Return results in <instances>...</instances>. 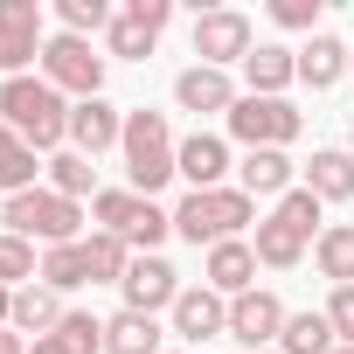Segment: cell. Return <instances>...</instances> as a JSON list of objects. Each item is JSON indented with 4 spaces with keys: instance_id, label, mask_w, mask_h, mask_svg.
<instances>
[{
    "instance_id": "obj_1",
    "label": "cell",
    "mask_w": 354,
    "mask_h": 354,
    "mask_svg": "<svg viewBox=\"0 0 354 354\" xmlns=\"http://www.w3.org/2000/svg\"><path fill=\"white\" fill-rule=\"evenodd\" d=\"M0 125L15 139H28L35 153L70 139V104L49 77H0Z\"/></svg>"
},
{
    "instance_id": "obj_2",
    "label": "cell",
    "mask_w": 354,
    "mask_h": 354,
    "mask_svg": "<svg viewBox=\"0 0 354 354\" xmlns=\"http://www.w3.org/2000/svg\"><path fill=\"white\" fill-rule=\"evenodd\" d=\"M319 209H326V202L299 181V188H292L271 216H257V243H250V250H257V264L292 271V264L306 257V243H319Z\"/></svg>"
},
{
    "instance_id": "obj_3",
    "label": "cell",
    "mask_w": 354,
    "mask_h": 354,
    "mask_svg": "<svg viewBox=\"0 0 354 354\" xmlns=\"http://www.w3.org/2000/svg\"><path fill=\"white\" fill-rule=\"evenodd\" d=\"M118 153H125V181H132V195H160L167 181H174V153H181V139L167 132V111H125V139H118Z\"/></svg>"
},
{
    "instance_id": "obj_4",
    "label": "cell",
    "mask_w": 354,
    "mask_h": 354,
    "mask_svg": "<svg viewBox=\"0 0 354 354\" xmlns=\"http://www.w3.org/2000/svg\"><path fill=\"white\" fill-rule=\"evenodd\" d=\"M243 223H257V202L243 195V188H202V195H188L181 209H174V236H188L195 250L209 243H236L243 236Z\"/></svg>"
},
{
    "instance_id": "obj_5",
    "label": "cell",
    "mask_w": 354,
    "mask_h": 354,
    "mask_svg": "<svg viewBox=\"0 0 354 354\" xmlns=\"http://www.w3.org/2000/svg\"><path fill=\"white\" fill-rule=\"evenodd\" d=\"M0 223H8V236H28V243L56 250V243H77L84 202H70V195H56V188H28V195H15L8 209H0Z\"/></svg>"
},
{
    "instance_id": "obj_6",
    "label": "cell",
    "mask_w": 354,
    "mask_h": 354,
    "mask_svg": "<svg viewBox=\"0 0 354 354\" xmlns=\"http://www.w3.org/2000/svg\"><path fill=\"white\" fill-rule=\"evenodd\" d=\"M35 70H42L63 97H77V104H84V97H104V56H97L84 35H49Z\"/></svg>"
},
{
    "instance_id": "obj_7",
    "label": "cell",
    "mask_w": 354,
    "mask_h": 354,
    "mask_svg": "<svg viewBox=\"0 0 354 354\" xmlns=\"http://www.w3.org/2000/svg\"><path fill=\"white\" fill-rule=\"evenodd\" d=\"M223 125H230V139H236L243 153H264V146H278V153H285V146L299 139V125H306V118H299L285 97H250V91H243V97H236V111H230Z\"/></svg>"
},
{
    "instance_id": "obj_8",
    "label": "cell",
    "mask_w": 354,
    "mask_h": 354,
    "mask_svg": "<svg viewBox=\"0 0 354 354\" xmlns=\"http://www.w3.org/2000/svg\"><path fill=\"white\" fill-rule=\"evenodd\" d=\"M195 56L209 63V70H230V63H243L250 49H257V35H250V15H236V8H209V15H195Z\"/></svg>"
},
{
    "instance_id": "obj_9",
    "label": "cell",
    "mask_w": 354,
    "mask_h": 354,
    "mask_svg": "<svg viewBox=\"0 0 354 354\" xmlns=\"http://www.w3.org/2000/svg\"><path fill=\"white\" fill-rule=\"evenodd\" d=\"M42 8L35 0H0V77H28V63H42Z\"/></svg>"
},
{
    "instance_id": "obj_10",
    "label": "cell",
    "mask_w": 354,
    "mask_h": 354,
    "mask_svg": "<svg viewBox=\"0 0 354 354\" xmlns=\"http://www.w3.org/2000/svg\"><path fill=\"white\" fill-rule=\"evenodd\" d=\"M285 299L278 292H243V299H230V340H243L250 354H271L278 347V333H285Z\"/></svg>"
},
{
    "instance_id": "obj_11",
    "label": "cell",
    "mask_w": 354,
    "mask_h": 354,
    "mask_svg": "<svg viewBox=\"0 0 354 354\" xmlns=\"http://www.w3.org/2000/svg\"><path fill=\"white\" fill-rule=\"evenodd\" d=\"M118 292H125V313H174V299H181V271H174L167 257H132L125 278H118Z\"/></svg>"
},
{
    "instance_id": "obj_12",
    "label": "cell",
    "mask_w": 354,
    "mask_h": 354,
    "mask_svg": "<svg viewBox=\"0 0 354 354\" xmlns=\"http://www.w3.org/2000/svg\"><path fill=\"white\" fill-rule=\"evenodd\" d=\"M174 333H181V340H223L230 333V299L223 292H209V285H181V299H174Z\"/></svg>"
},
{
    "instance_id": "obj_13",
    "label": "cell",
    "mask_w": 354,
    "mask_h": 354,
    "mask_svg": "<svg viewBox=\"0 0 354 354\" xmlns=\"http://www.w3.org/2000/svg\"><path fill=\"white\" fill-rule=\"evenodd\" d=\"M118 139H125V111H118L111 97H84V104H70V153L97 160V153H111Z\"/></svg>"
},
{
    "instance_id": "obj_14",
    "label": "cell",
    "mask_w": 354,
    "mask_h": 354,
    "mask_svg": "<svg viewBox=\"0 0 354 354\" xmlns=\"http://www.w3.org/2000/svg\"><path fill=\"white\" fill-rule=\"evenodd\" d=\"M174 174L188 181V195L223 188V174H230V139H223V132H188L181 153H174Z\"/></svg>"
},
{
    "instance_id": "obj_15",
    "label": "cell",
    "mask_w": 354,
    "mask_h": 354,
    "mask_svg": "<svg viewBox=\"0 0 354 354\" xmlns=\"http://www.w3.org/2000/svg\"><path fill=\"white\" fill-rule=\"evenodd\" d=\"M236 84H230V70H209V63H195V70H181V77H174V104H181V111H195V118H209V111H236Z\"/></svg>"
},
{
    "instance_id": "obj_16",
    "label": "cell",
    "mask_w": 354,
    "mask_h": 354,
    "mask_svg": "<svg viewBox=\"0 0 354 354\" xmlns=\"http://www.w3.org/2000/svg\"><path fill=\"white\" fill-rule=\"evenodd\" d=\"M202 285L209 292H223V299H243V292H257V250L236 236V243H216L209 250V264H202Z\"/></svg>"
},
{
    "instance_id": "obj_17",
    "label": "cell",
    "mask_w": 354,
    "mask_h": 354,
    "mask_svg": "<svg viewBox=\"0 0 354 354\" xmlns=\"http://www.w3.org/2000/svg\"><path fill=\"white\" fill-rule=\"evenodd\" d=\"M243 84H250V97H285V84H299V49L257 42V49L243 56Z\"/></svg>"
},
{
    "instance_id": "obj_18",
    "label": "cell",
    "mask_w": 354,
    "mask_h": 354,
    "mask_svg": "<svg viewBox=\"0 0 354 354\" xmlns=\"http://www.w3.org/2000/svg\"><path fill=\"white\" fill-rule=\"evenodd\" d=\"M292 174H299V167H292L278 146H264V153H243V167H236V188H243L250 202H257V195H278V202H285V195L299 188Z\"/></svg>"
},
{
    "instance_id": "obj_19",
    "label": "cell",
    "mask_w": 354,
    "mask_h": 354,
    "mask_svg": "<svg viewBox=\"0 0 354 354\" xmlns=\"http://www.w3.org/2000/svg\"><path fill=\"white\" fill-rule=\"evenodd\" d=\"M347 63H354V49H347L340 35H313V42L299 49V84H313V91H333V84L347 77Z\"/></svg>"
},
{
    "instance_id": "obj_20",
    "label": "cell",
    "mask_w": 354,
    "mask_h": 354,
    "mask_svg": "<svg viewBox=\"0 0 354 354\" xmlns=\"http://www.w3.org/2000/svg\"><path fill=\"white\" fill-rule=\"evenodd\" d=\"M306 188H313L319 202H354V153L319 146V153L306 160Z\"/></svg>"
},
{
    "instance_id": "obj_21",
    "label": "cell",
    "mask_w": 354,
    "mask_h": 354,
    "mask_svg": "<svg viewBox=\"0 0 354 354\" xmlns=\"http://www.w3.org/2000/svg\"><path fill=\"white\" fill-rule=\"evenodd\" d=\"M42 174H49V167L35 160V146H28V139H15L8 125H0V195L15 202V195H28V188H42Z\"/></svg>"
},
{
    "instance_id": "obj_22",
    "label": "cell",
    "mask_w": 354,
    "mask_h": 354,
    "mask_svg": "<svg viewBox=\"0 0 354 354\" xmlns=\"http://www.w3.org/2000/svg\"><path fill=\"white\" fill-rule=\"evenodd\" d=\"M8 326H15L21 340H28V333L42 340V333H56V326H63V299H56L49 285H21V292H15V313H8Z\"/></svg>"
},
{
    "instance_id": "obj_23",
    "label": "cell",
    "mask_w": 354,
    "mask_h": 354,
    "mask_svg": "<svg viewBox=\"0 0 354 354\" xmlns=\"http://www.w3.org/2000/svg\"><path fill=\"white\" fill-rule=\"evenodd\" d=\"M28 354H104V319H91V313H63V326L42 333V340H28Z\"/></svg>"
},
{
    "instance_id": "obj_24",
    "label": "cell",
    "mask_w": 354,
    "mask_h": 354,
    "mask_svg": "<svg viewBox=\"0 0 354 354\" xmlns=\"http://www.w3.org/2000/svg\"><path fill=\"white\" fill-rule=\"evenodd\" d=\"M104 354H160V319L153 313H111L104 319Z\"/></svg>"
},
{
    "instance_id": "obj_25",
    "label": "cell",
    "mask_w": 354,
    "mask_h": 354,
    "mask_svg": "<svg viewBox=\"0 0 354 354\" xmlns=\"http://www.w3.org/2000/svg\"><path fill=\"white\" fill-rule=\"evenodd\" d=\"M340 340H333V319L326 313H292L285 319V333H278V354H333Z\"/></svg>"
},
{
    "instance_id": "obj_26",
    "label": "cell",
    "mask_w": 354,
    "mask_h": 354,
    "mask_svg": "<svg viewBox=\"0 0 354 354\" xmlns=\"http://www.w3.org/2000/svg\"><path fill=\"white\" fill-rule=\"evenodd\" d=\"M84 257H91V285H118L125 264H132V243L111 236V230H91V236H84Z\"/></svg>"
},
{
    "instance_id": "obj_27",
    "label": "cell",
    "mask_w": 354,
    "mask_h": 354,
    "mask_svg": "<svg viewBox=\"0 0 354 354\" xmlns=\"http://www.w3.org/2000/svg\"><path fill=\"white\" fill-rule=\"evenodd\" d=\"M42 285H49V292H77V285H91L84 236H77V243H56V250H42Z\"/></svg>"
},
{
    "instance_id": "obj_28",
    "label": "cell",
    "mask_w": 354,
    "mask_h": 354,
    "mask_svg": "<svg viewBox=\"0 0 354 354\" xmlns=\"http://www.w3.org/2000/svg\"><path fill=\"white\" fill-rule=\"evenodd\" d=\"M313 257H319V271L333 285H354V223H326L319 243H313Z\"/></svg>"
},
{
    "instance_id": "obj_29",
    "label": "cell",
    "mask_w": 354,
    "mask_h": 354,
    "mask_svg": "<svg viewBox=\"0 0 354 354\" xmlns=\"http://www.w3.org/2000/svg\"><path fill=\"white\" fill-rule=\"evenodd\" d=\"M35 278H42V257H35V243L0 230V285H8V292H21V285H35Z\"/></svg>"
},
{
    "instance_id": "obj_30",
    "label": "cell",
    "mask_w": 354,
    "mask_h": 354,
    "mask_svg": "<svg viewBox=\"0 0 354 354\" xmlns=\"http://www.w3.org/2000/svg\"><path fill=\"white\" fill-rule=\"evenodd\" d=\"M139 202H146V195H132V188H97V195H91V223L111 230V236H125L132 216H139Z\"/></svg>"
},
{
    "instance_id": "obj_31",
    "label": "cell",
    "mask_w": 354,
    "mask_h": 354,
    "mask_svg": "<svg viewBox=\"0 0 354 354\" xmlns=\"http://www.w3.org/2000/svg\"><path fill=\"white\" fill-rule=\"evenodd\" d=\"M174 236V209H160V202H139V216H132V230H125V243L139 250V257H160V243Z\"/></svg>"
},
{
    "instance_id": "obj_32",
    "label": "cell",
    "mask_w": 354,
    "mask_h": 354,
    "mask_svg": "<svg viewBox=\"0 0 354 354\" xmlns=\"http://www.w3.org/2000/svg\"><path fill=\"white\" fill-rule=\"evenodd\" d=\"M49 188L70 195V202H84V195H97V167H91L84 153H56V160H49Z\"/></svg>"
},
{
    "instance_id": "obj_33",
    "label": "cell",
    "mask_w": 354,
    "mask_h": 354,
    "mask_svg": "<svg viewBox=\"0 0 354 354\" xmlns=\"http://www.w3.org/2000/svg\"><path fill=\"white\" fill-rule=\"evenodd\" d=\"M153 42H160V35H153L146 21H132V15H118V21L104 28V49H111V56H125V63H146V56H153Z\"/></svg>"
},
{
    "instance_id": "obj_34",
    "label": "cell",
    "mask_w": 354,
    "mask_h": 354,
    "mask_svg": "<svg viewBox=\"0 0 354 354\" xmlns=\"http://www.w3.org/2000/svg\"><path fill=\"white\" fill-rule=\"evenodd\" d=\"M56 21H63V35H84V42H91V35L111 28L118 15L104 8V0H56Z\"/></svg>"
},
{
    "instance_id": "obj_35",
    "label": "cell",
    "mask_w": 354,
    "mask_h": 354,
    "mask_svg": "<svg viewBox=\"0 0 354 354\" xmlns=\"http://www.w3.org/2000/svg\"><path fill=\"white\" fill-rule=\"evenodd\" d=\"M271 21L299 28V35H319V0H271Z\"/></svg>"
},
{
    "instance_id": "obj_36",
    "label": "cell",
    "mask_w": 354,
    "mask_h": 354,
    "mask_svg": "<svg viewBox=\"0 0 354 354\" xmlns=\"http://www.w3.org/2000/svg\"><path fill=\"white\" fill-rule=\"evenodd\" d=\"M326 319H333V340H340V347H354V285H333Z\"/></svg>"
},
{
    "instance_id": "obj_37",
    "label": "cell",
    "mask_w": 354,
    "mask_h": 354,
    "mask_svg": "<svg viewBox=\"0 0 354 354\" xmlns=\"http://www.w3.org/2000/svg\"><path fill=\"white\" fill-rule=\"evenodd\" d=\"M125 15H132V21H146V28L160 35V28L174 21V0H125Z\"/></svg>"
},
{
    "instance_id": "obj_38",
    "label": "cell",
    "mask_w": 354,
    "mask_h": 354,
    "mask_svg": "<svg viewBox=\"0 0 354 354\" xmlns=\"http://www.w3.org/2000/svg\"><path fill=\"white\" fill-rule=\"evenodd\" d=\"M0 354H28V340H21L15 326H0Z\"/></svg>"
},
{
    "instance_id": "obj_39",
    "label": "cell",
    "mask_w": 354,
    "mask_h": 354,
    "mask_svg": "<svg viewBox=\"0 0 354 354\" xmlns=\"http://www.w3.org/2000/svg\"><path fill=\"white\" fill-rule=\"evenodd\" d=\"M8 313H15V292H8V285H0V326H8Z\"/></svg>"
},
{
    "instance_id": "obj_40",
    "label": "cell",
    "mask_w": 354,
    "mask_h": 354,
    "mask_svg": "<svg viewBox=\"0 0 354 354\" xmlns=\"http://www.w3.org/2000/svg\"><path fill=\"white\" fill-rule=\"evenodd\" d=\"M333 354H354V347H333Z\"/></svg>"
},
{
    "instance_id": "obj_41",
    "label": "cell",
    "mask_w": 354,
    "mask_h": 354,
    "mask_svg": "<svg viewBox=\"0 0 354 354\" xmlns=\"http://www.w3.org/2000/svg\"><path fill=\"white\" fill-rule=\"evenodd\" d=\"M347 153H354V132H347Z\"/></svg>"
},
{
    "instance_id": "obj_42",
    "label": "cell",
    "mask_w": 354,
    "mask_h": 354,
    "mask_svg": "<svg viewBox=\"0 0 354 354\" xmlns=\"http://www.w3.org/2000/svg\"><path fill=\"white\" fill-rule=\"evenodd\" d=\"M271 354H278V347H271Z\"/></svg>"
}]
</instances>
